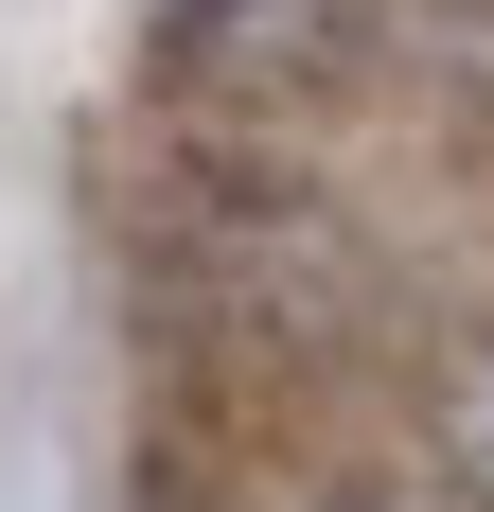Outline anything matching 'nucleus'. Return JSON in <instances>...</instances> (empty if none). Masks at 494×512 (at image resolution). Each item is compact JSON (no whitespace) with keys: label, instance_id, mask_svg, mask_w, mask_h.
Segmentation results:
<instances>
[{"label":"nucleus","instance_id":"1","mask_svg":"<svg viewBox=\"0 0 494 512\" xmlns=\"http://www.w3.org/2000/svg\"><path fill=\"white\" fill-rule=\"evenodd\" d=\"M142 53L177 89V124H265L283 142L300 106L389 71V0H142Z\"/></svg>","mask_w":494,"mask_h":512},{"label":"nucleus","instance_id":"2","mask_svg":"<svg viewBox=\"0 0 494 512\" xmlns=\"http://www.w3.org/2000/svg\"><path fill=\"white\" fill-rule=\"evenodd\" d=\"M389 424H406V495L494 512V301H459V318H424V336H406Z\"/></svg>","mask_w":494,"mask_h":512},{"label":"nucleus","instance_id":"3","mask_svg":"<svg viewBox=\"0 0 494 512\" xmlns=\"http://www.w3.org/2000/svg\"><path fill=\"white\" fill-rule=\"evenodd\" d=\"M300 512H442V495H389V477H318Z\"/></svg>","mask_w":494,"mask_h":512},{"label":"nucleus","instance_id":"4","mask_svg":"<svg viewBox=\"0 0 494 512\" xmlns=\"http://www.w3.org/2000/svg\"><path fill=\"white\" fill-rule=\"evenodd\" d=\"M142 512H195V477H159V495H142Z\"/></svg>","mask_w":494,"mask_h":512}]
</instances>
